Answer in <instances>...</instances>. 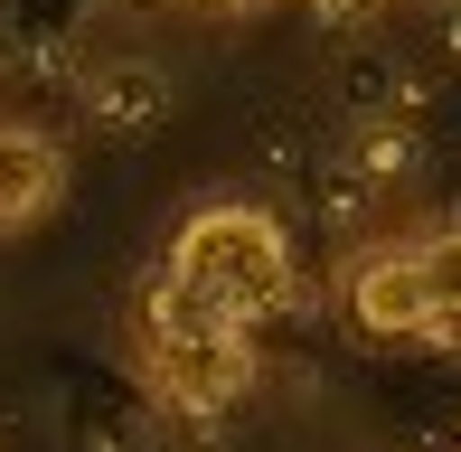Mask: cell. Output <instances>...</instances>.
Instances as JSON below:
<instances>
[{
  "instance_id": "cell-3",
  "label": "cell",
  "mask_w": 461,
  "mask_h": 452,
  "mask_svg": "<svg viewBox=\"0 0 461 452\" xmlns=\"http://www.w3.org/2000/svg\"><path fill=\"white\" fill-rule=\"evenodd\" d=\"M339 302L367 339H433V293H424V255L414 245H367L348 264Z\"/></svg>"
},
{
  "instance_id": "cell-8",
  "label": "cell",
  "mask_w": 461,
  "mask_h": 452,
  "mask_svg": "<svg viewBox=\"0 0 461 452\" xmlns=\"http://www.w3.org/2000/svg\"><path fill=\"white\" fill-rule=\"evenodd\" d=\"M141 10H151V0H141Z\"/></svg>"
},
{
  "instance_id": "cell-7",
  "label": "cell",
  "mask_w": 461,
  "mask_h": 452,
  "mask_svg": "<svg viewBox=\"0 0 461 452\" xmlns=\"http://www.w3.org/2000/svg\"><path fill=\"white\" fill-rule=\"evenodd\" d=\"M207 10H226V19H255V10H274V0H207Z\"/></svg>"
},
{
  "instance_id": "cell-5",
  "label": "cell",
  "mask_w": 461,
  "mask_h": 452,
  "mask_svg": "<svg viewBox=\"0 0 461 452\" xmlns=\"http://www.w3.org/2000/svg\"><path fill=\"white\" fill-rule=\"evenodd\" d=\"M414 255H424V293H433V330H461V226H433V236H414Z\"/></svg>"
},
{
  "instance_id": "cell-4",
  "label": "cell",
  "mask_w": 461,
  "mask_h": 452,
  "mask_svg": "<svg viewBox=\"0 0 461 452\" xmlns=\"http://www.w3.org/2000/svg\"><path fill=\"white\" fill-rule=\"evenodd\" d=\"M67 198V141H48L38 122H0V236L38 226Z\"/></svg>"
},
{
  "instance_id": "cell-6",
  "label": "cell",
  "mask_w": 461,
  "mask_h": 452,
  "mask_svg": "<svg viewBox=\"0 0 461 452\" xmlns=\"http://www.w3.org/2000/svg\"><path fill=\"white\" fill-rule=\"evenodd\" d=\"M311 10H321V19H367L376 0H311Z\"/></svg>"
},
{
  "instance_id": "cell-1",
  "label": "cell",
  "mask_w": 461,
  "mask_h": 452,
  "mask_svg": "<svg viewBox=\"0 0 461 452\" xmlns=\"http://www.w3.org/2000/svg\"><path fill=\"white\" fill-rule=\"evenodd\" d=\"M160 274H170L179 293H198L207 312H226L236 330H255V321H274L292 302V236L255 198H207V208L179 217Z\"/></svg>"
},
{
  "instance_id": "cell-2",
  "label": "cell",
  "mask_w": 461,
  "mask_h": 452,
  "mask_svg": "<svg viewBox=\"0 0 461 452\" xmlns=\"http://www.w3.org/2000/svg\"><path fill=\"white\" fill-rule=\"evenodd\" d=\"M141 367L151 386L188 415H217L255 386V330H236L226 312H207L198 293H179L170 274L141 293Z\"/></svg>"
}]
</instances>
